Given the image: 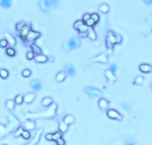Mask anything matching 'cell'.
<instances>
[{
    "label": "cell",
    "mask_w": 152,
    "mask_h": 145,
    "mask_svg": "<svg viewBox=\"0 0 152 145\" xmlns=\"http://www.w3.org/2000/svg\"><path fill=\"white\" fill-rule=\"evenodd\" d=\"M56 112H57V105L54 102L48 111L38 112V113H30V112H26L25 115L28 117L30 120H34V119H36V118H52V117H55Z\"/></svg>",
    "instance_id": "cell-1"
},
{
    "label": "cell",
    "mask_w": 152,
    "mask_h": 145,
    "mask_svg": "<svg viewBox=\"0 0 152 145\" xmlns=\"http://www.w3.org/2000/svg\"><path fill=\"white\" fill-rule=\"evenodd\" d=\"M7 120H9V132H13V133H14L16 131L22 126L20 121L18 120V118H16L13 114H9L7 115Z\"/></svg>",
    "instance_id": "cell-2"
},
{
    "label": "cell",
    "mask_w": 152,
    "mask_h": 145,
    "mask_svg": "<svg viewBox=\"0 0 152 145\" xmlns=\"http://www.w3.org/2000/svg\"><path fill=\"white\" fill-rule=\"evenodd\" d=\"M121 41H122L121 36L115 35L113 31H108L107 37H106V44H111V45H113L114 47L115 44H120Z\"/></svg>",
    "instance_id": "cell-3"
},
{
    "label": "cell",
    "mask_w": 152,
    "mask_h": 145,
    "mask_svg": "<svg viewBox=\"0 0 152 145\" xmlns=\"http://www.w3.org/2000/svg\"><path fill=\"white\" fill-rule=\"evenodd\" d=\"M80 47H81V41H80V38H77V37L71 38L70 41L64 43L65 50H70V49L72 50V49H77V48H80Z\"/></svg>",
    "instance_id": "cell-4"
},
{
    "label": "cell",
    "mask_w": 152,
    "mask_h": 145,
    "mask_svg": "<svg viewBox=\"0 0 152 145\" xmlns=\"http://www.w3.org/2000/svg\"><path fill=\"white\" fill-rule=\"evenodd\" d=\"M86 94L89 96H96V98H101L102 96V92L100 89H96L94 87H86L84 88Z\"/></svg>",
    "instance_id": "cell-5"
},
{
    "label": "cell",
    "mask_w": 152,
    "mask_h": 145,
    "mask_svg": "<svg viewBox=\"0 0 152 145\" xmlns=\"http://www.w3.org/2000/svg\"><path fill=\"white\" fill-rule=\"evenodd\" d=\"M107 117L109 119H114V120H122V115L119 113L116 109H107Z\"/></svg>",
    "instance_id": "cell-6"
},
{
    "label": "cell",
    "mask_w": 152,
    "mask_h": 145,
    "mask_svg": "<svg viewBox=\"0 0 152 145\" xmlns=\"http://www.w3.org/2000/svg\"><path fill=\"white\" fill-rule=\"evenodd\" d=\"M22 127H23V130H25V131H30V130H35L36 129V123L34 121V120H30V119H26L24 123H23V125H22Z\"/></svg>",
    "instance_id": "cell-7"
},
{
    "label": "cell",
    "mask_w": 152,
    "mask_h": 145,
    "mask_svg": "<svg viewBox=\"0 0 152 145\" xmlns=\"http://www.w3.org/2000/svg\"><path fill=\"white\" fill-rule=\"evenodd\" d=\"M41 37V32H38V31H30L29 32V35H28V37H26V39L25 41L26 42H35L37 38H39Z\"/></svg>",
    "instance_id": "cell-8"
},
{
    "label": "cell",
    "mask_w": 152,
    "mask_h": 145,
    "mask_svg": "<svg viewBox=\"0 0 152 145\" xmlns=\"http://www.w3.org/2000/svg\"><path fill=\"white\" fill-rule=\"evenodd\" d=\"M93 62H96V63H102V64H106L108 62V57L106 54H100L93 58Z\"/></svg>",
    "instance_id": "cell-9"
},
{
    "label": "cell",
    "mask_w": 152,
    "mask_h": 145,
    "mask_svg": "<svg viewBox=\"0 0 152 145\" xmlns=\"http://www.w3.org/2000/svg\"><path fill=\"white\" fill-rule=\"evenodd\" d=\"M30 31H31V26L28 25V24H26L24 28H23L20 31H19V36H20V38L23 39V41H25V39H26V37H28V35H29Z\"/></svg>",
    "instance_id": "cell-10"
},
{
    "label": "cell",
    "mask_w": 152,
    "mask_h": 145,
    "mask_svg": "<svg viewBox=\"0 0 152 145\" xmlns=\"http://www.w3.org/2000/svg\"><path fill=\"white\" fill-rule=\"evenodd\" d=\"M97 106H99V108H100V109L108 108L109 100H108V99H105V98H100V99H99V101H97Z\"/></svg>",
    "instance_id": "cell-11"
},
{
    "label": "cell",
    "mask_w": 152,
    "mask_h": 145,
    "mask_svg": "<svg viewBox=\"0 0 152 145\" xmlns=\"http://www.w3.org/2000/svg\"><path fill=\"white\" fill-rule=\"evenodd\" d=\"M42 133H43V130H37V132H36V134H35V138H34V139H32L30 143L25 144V145H36V144H38L39 140H41Z\"/></svg>",
    "instance_id": "cell-12"
},
{
    "label": "cell",
    "mask_w": 152,
    "mask_h": 145,
    "mask_svg": "<svg viewBox=\"0 0 152 145\" xmlns=\"http://www.w3.org/2000/svg\"><path fill=\"white\" fill-rule=\"evenodd\" d=\"M5 39H6V41H7V43L11 45L12 48H13V47H14V45L17 44V41H16V38L13 37V36L10 34V32H5Z\"/></svg>",
    "instance_id": "cell-13"
},
{
    "label": "cell",
    "mask_w": 152,
    "mask_h": 145,
    "mask_svg": "<svg viewBox=\"0 0 152 145\" xmlns=\"http://www.w3.org/2000/svg\"><path fill=\"white\" fill-rule=\"evenodd\" d=\"M105 76H106V78H107V81L111 82V83H114L116 81V76L114 75V72H112L111 70H106Z\"/></svg>",
    "instance_id": "cell-14"
},
{
    "label": "cell",
    "mask_w": 152,
    "mask_h": 145,
    "mask_svg": "<svg viewBox=\"0 0 152 145\" xmlns=\"http://www.w3.org/2000/svg\"><path fill=\"white\" fill-rule=\"evenodd\" d=\"M23 99H24V102H25V103H31V102L35 101L36 94H35V93H28V94H25V95L23 96Z\"/></svg>",
    "instance_id": "cell-15"
},
{
    "label": "cell",
    "mask_w": 152,
    "mask_h": 145,
    "mask_svg": "<svg viewBox=\"0 0 152 145\" xmlns=\"http://www.w3.org/2000/svg\"><path fill=\"white\" fill-rule=\"evenodd\" d=\"M139 70L141 72H145V74H147V72H152V65L146 64V63H143V64L139 65Z\"/></svg>",
    "instance_id": "cell-16"
},
{
    "label": "cell",
    "mask_w": 152,
    "mask_h": 145,
    "mask_svg": "<svg viewBox=\"0 0 152 145\" xmlns=\"http://www.w3.org/2000/svg\"><path fill=\"white\" fill-rule=\"evenodd\" d=\"M64 72H65V74H68V75H70V76H75V74H76L75 68L72 67L70 63L65 64V71H64Z\"/></svg>",
    "instance_id": "cell-17"
},
{
    "label": "cell",
    "mask_w": 152,
    "mask_h": 145,
    "mask_svg": "<svg viewBox=\"0 0 152 145\" xmlns=\"http://www.w3.org/2000/svg\"><path fill=\"white\" fill-rule=\"evenodd\" d=\"M48 56H45V55H43V54H41V55H35V61L37 62V63H45V62H48Z\"/></svg>",
    "instance_id": "cell-18"
},
{
    "label": "cell",
    "mask_w": 152,
    "mask_h": 145,
    "mask_svg": "<svg viewBox=\"0 0 152 145\" xmlns=\"http://www.w3.org/2000/svg\"><path fill=\"white\" fill-rule=\"evenodd\" d=\"M42 81L41 80H34L31 82V87L34 88L35 90H41L42 89Z\"/></svg>",
    "instance_id": "cell-19"
},
{
    "label": "cell",
    "mask_w": 152,
    "mask_h": 145,
    "mask_svg": "<svg viewBox=\"0 0 152 145\" xmlns=\"http://www.w3.org/2000/svg\"><path fill=\"white\" fill-rule=\"evenodd\" d=\"M63 123H64V124H67L68 126H69V125H71V124H74V123H75V118L72 117L71 114H67V115H65V117L63 118Z\"/></svg>",
    "instance_id": "cell-20"
},
{
    "label": "cell",
    "mask_w": 152,
    "mask_h": 145,
    "mask_svg": "<svg viewBox=\"0 0 152 145\" xmlns=\"http://www.w3.org/2000/svg\"><path fill=\"white\" fill-rule=\"evenodd\" d=\"M52 103H54V101H52V98H50V96L42 99V106H44V107H50Z\"/></svg>",
    "instance_id": "cell-21"
},
{
    "label": "cell",
    "mask_w": 152,
    "mask_h": 145,
    "mask_svg": "<svg viewBox=\"0 0 152 145\" xmlns=\"http://www.w3.org/2000/svg\"><path fill=\"white\" fill-rule=\"evenodd\" d=\"M87 37H88V38H90L93 42H95V41H96L97 36H96V32L94 31V29H91V28H89V29H88V31H87Z\"/></svg>",
    "instance_id": "cell-22"
},
{
    "label": "cell",
    "mask_w": 152,
    "mask_h": 145,
    "mask_svg": "<svg viewBox=\"0 0 152 145\" xmlns=\"http://www.w3.org/2000/svg\"><path fill=\"white\" fill-rule=\"evenodd\" d=\"M30 47H31V49H32V52H34L35 55H36V54H37V55H41V54H42V50H41V48H39L36 43H31V44H30Z\"/></svg>",
    "instance_id": "cell-23"
},
{
    "label": "cell",
    "mask_w": 152,
    "mask_h": 145,
    "mask_svg": "<svg viewBox=\"0 0 152 145\" xmlns=\"http://www.w3.org/2000/svg\"><path fill=\"white\" fill-rule=\"evenodd\" d=\"M65 76H67V74H65L64 71L57 72V75H56V81H57V82H63V81L65 80Z\"/></svg>",
    "instance_id": "cell-24"
},
{
    "label": "cell",
    "mask_w": 152,
    "mask_h": 145,
    "mask_svg": "<svg viewBox=\"0 0 152 145\" xmlns=\"http://www.w3.org/2000/svg\"><path fill=\"white\" fill-rule=\"evenodd\" d=\"M7 133H9V129H6L4 124H0V138L5 137Z\"/></svg>",
    "instance_id": "cell-25"
},
{
    "label": "cell",
    "mask_w": 152,
    "mask_h": 145,
    "mask_svg": "<svg viewBox=\"0 0 152 145\" xmlns=\"http://www.w3.org/2000/svg\"><path fill=\"white\" fill-rule=\"evenodd\" d=\"M99 10L101 13H108L109 12V5L108 4H101L99 6Z\"/></svg>",
    "instance_id": "cell-26"
},
{
    "label": "cell",
    "mask_w": 152,
    "mask_h": 145,
    "mask_svg": "<svg viewBox=\"0 0 152 145\" xmlns=\"http://www.w3.org/2000/svg\"><path fill=\"white\" fill-rule=\"evenodd\" d=\"M43 4L47 6V9L49 10L51 6H56L58 4V1H57V0H54V1H51V0H45V1H43Z\"/></svg>",
    "instance_id": "cell-27"
},
{
    "label": "cell",
    "mask_w": 152,
    "mask_h": 145,
    "mask_svg": "<svg viewBox=\"0 0 152 145\" xmlns=\"http://www.w3.org/2000/svg\"><path fill=\"white\" fill-rule=\"evenodd\" d=\"M6 108H9L10 111H12V109H14V107H16V103H14V100H12V99H10V100H7L6 101Z\"/></svg>",
    "instance_id": "cell-28"
},
{
    "label": "cell",
    "mask_w": 152,
    "mask_h": 145,
    "mask_svg": "<svg viewBox=\"0 0 152 145\" xmlns=\"http://www.w3.org/2000/svg\"><path fill=\"white\" fill-rule=\"evenodd\" d=\"M67 131H68V125L64 124L63 121H61V123H59V132L63 134V133L67 132Z\"/></svg>",
    "instance_id": "cell-29"
},
{
    "label": "cell",
    "mask_w": 152,
    "mask_h": 145,
    "mask_svg": "<svg viewBox=\"0 0 152 145\" xmlns=\"http://www.w3.org/2000/svg\"><path fill=\"white\" fill-rule=\"evenodd\" d=\"M11 5H12L11 0H1V1H0V6H1V7H5V9L11 7Z\"/></svg>",
    "instance_id": "cell-30"
},
{
    "label": "cell",
    "mask_w": 152,
    "mask_h": 145,
    "mask_svg": "<svg viewBox=\"0 0 152 145\" xmlns=\"http://www.w3.org/2000/svg\"><path fill=\"white\" fill-rule=\"evenodd\" d=\"M6 54H7L9 56H16L17 51L14 50V48H12V47H7V48H6Z\"/></svg>",
    "instance_id": "cell-31"
},
{
    "label": "cell",
    "mask_w": 152,
    "mask_h": 145,
    "mask_svg": "<svg viewBox=\"0 0 152 145\" xmlns=\"http://www.w3.org/2000/svg\"><path fill=\"white\" fill-rule=\"evenodd\" d=\"M90 19L91 20H94L96 24L100 22V16L97 14V13H90Z\"/></svg>",
    "instance_id": "cell-32"
},
{
    "label": "cell",
    "mask_w": 152,
    "mask_h": 145,
    "mask_svg": "<svg viewBox=\"0 0 152 145\" xmlns=\"http://www.w3.org/2000/svg\"><path fill=\"white\" fill-rule=\"evenodd\" d=\"M23 102H24V99H23V96L18 94V95L14 98V103H16V105H22Z\"/></svg>",
    "instance_id": "cell-33"
},
{
    "label": "cell",
    "mask_w": 152,
    "mask_h": 145,
    "mask_svg": "<svg viewBox=\"0 0 152 145\" xmlns=\"http://www.w3.org/2000/svg\"><path fill=\"white\" fill-rule=\"evenodd\" d=\"M22 137L24 138V139H28V140H29L32 136H31V133H30V131H25V130H23V132H22Z\"/></svg>",
    "instance_id": "cell-34"
},
{
    "label": "cell",
    "mask_w": 152,
    "mask_h": 145,
    "mask_svg": "<svg viewBox=\"0 0 152 145\" xmlns=\"http://www.w3.org/2000/svg\"><path fill=\"white\" fill-rule=\"evenodd\" d=\"M0 77H1V78H7L9 77V70L0 69Z\"/></svg>",
    "instance_id": "cell-35"
},
{
    "label": "cell",
    "mask_w": 152,
    "mask_h": 145,
    "mask_svg": "<svg viewBox=\"0 0 152 145\" xmlns=\"http://www.w3.org/2000/svg\"><path fill=\"white\" fill-rule=\"evenodd\" d=\"M144 83V77L143 76H137L136 80H134V84H138V86H141Z\"/></svg>",
    "instance_id": "cell-36"
},
{
    "label": "cell",
    "mask_w": 152,
    "mask_h": 145,
    "mask_svg": "<svg viewBox=\"0 0 152 145\" xmlns=\"http://www.w3.org/2000/svg\"><path fill=\"white\" fill-rule=\"evenodd\" d=\"M83 25H84V23H83L82 20H76V22L74 23V29L78 31V29H80L81 26H83Z\"/></svg>",
    "instance_id": "cell-37"
},
{
    "label": "cell",
    "mask_w": 152,
    "mask_h": 145,
    "mask_svg": "<svg viewBox=\"0 0 152 145\" xmlns=\"http://www.w3.org/2000/svg\"><path fill=\"white\" fill-rule=\"evenodd\" d=\"M84 25H86V26H87V28H91V29H93V28H94V26L96 25V23H95L94 20H91V19H89V20H87V22H86V23H84Z\"/></svg>",
    "instance_id": "cell-38"
},
{
    "label": "cell",
    "mask_w": 152,
    "mask_h": 145,
    "mask_svg": "<svg viewBox=\"0 0 152 145\" xmlns=\"http://www.w3.org/2000/svg\"><path fill=\"white\" fill-rule=\"evenodd\" d=\"M22 76L23 77H30L31 76V70L30 69H24L22 71Z\"/></svg>",
    "instance_id": "cell-39"
},
{
    "label": "cell",
    "mask_w": 152,
    "mask_h": 145,
    "mask_svg": "<svg viewBox=\"0 0 152 145\" xmlns=\"http://www.w3.org/2000/svg\"><path fill=\"white\" fill-rule=\"evenodd\" d=\"M25 25H26V23H24V22H19V23H18L17 25H16V30H17V31L19 32V31H20V30H22V29L24 28Z\"/></svg>",
    "instance_id": "cell-40"
},
{
    "label": "cell",
    "mask_w": 152,
    "mask_h": 145,
    "mask_svg": "<svg viewBox=\"0 0 152 145\" xmlns=\"http://www.w3.org/2000/svg\"><path fill=\"white\" fill-rule=\"evenodd\" d=\"M59 138H62V133L59 132H55V133H52V140H57V139H59Z\"/></svg>",
    "instance_id": "cell-41"
},
{
    "label": "cell",
    "mask_w": 152,
    "mask_h": 145,
    "mask_svg": "<svg viewBox=\"0 0 152 145\" xmlns=\"http://www.w3.org/2000/svg\"><path fill=\"white\" fill-rule=\"evenodd\" d=\"M0 47H1V48H5V49L9 47V43H7V41H6L5 38L0 39Z\"/></svg>",
    "instance_id": "cell-42"
},
{
    "label": "cell",
    "mask_w": 152,
    "mask_h": 145,
    "mask_svg": "<svg viewBox=\"0 0 152 145\" xmlns=\"http://www.w3.org/2000/svg\"><path fill=\"white\" fill-rule=\"evenodd\" d=\"M26 58H28V60H34V58H35V54L32 51H28V54H26Z\"/></svg>",
    "instance_id": "cell-43"
},
{
    "label": "cell",
    "mask_w": 152,
    "mask_h": 145,
    "mask_svg": "<svg viewBox=\"0 0 152 145\" xmlns=\"http://www.w3.org/2000/svg\"><path fill=\"white\" fill-rule=\"evenodd\" d=\"M89 19H90V13H84V14H83V18H82V22L86 23L87 20H89Z\"/></svg>",
    "instance_id": "cell-44"
},
{
    "label": "cell",
    "mask_w": 152,
    "mask_h": 145,
    "mask_svg": "<svg viewBox=\"0 0 152 145\" xmlns=\"http://www.w3.org/2000/svg\"><path fill=\"white\" fill-rule=\"evenodd\" d=\"M22 132H23V127L20 126V127H19L17 131H16V132H14V137H18V136H22Z\"/></svg>",
    "instance_id": "cell-45"
},
{
    "label": "cell",
    "mask_w": 152,
    "mask_h": 145,
    "mask_svg": "<svg viewBox=\"0 0 152 145\" xmlns=\"http://www.w3.org/2000/svg\"><path fill=\"white\" fill-rule=\"evenodd\" d=\"M56 145H65V140L63 138H59V139L56 140Z\"/></svg>",
    "instance_id": "cell-46"
},
{
    "label": "cell",
    "mask_w": 152,
    "mask_h": 145,
    "mask_svg": "<svg viewBox=\"0 0 152 145\" xmlns=\"http://www.w3.org/2000/svg\"><path fill=\"white\" fill-rule=\"evenodd\" d=\"M125 145H138L133 139H128V140H126V143H125Z\"/></svg>",
    "instance_id": "cell-47"
},
{
    "label": "cell",
    "mask_w": 152,
    "mask_h": 145,
    "mask_svg": "<svg viewBox=\"0 0 152 145\" xmlns=\"http://www.w3.org/2000/svg\"><path fill=\"white\" fill-rule=\"evenodd\" d=\"M108 70H111L112 72H114V71L116 70V64H112L111 67H109V69H108Z\"/></svg>",
    "instance_id": "cell-48"
},
{
    "label": "cell",
    "mask_w": 152,
    "mask_h": 145,
    "mask_svg": "<svg viewBox=\"0 0 152 145\" xmlns=\"http://www.w3.org/2000/svg\"><path fill=\"white\" fill-rule=\"evenodd\" d=\"M39 6H41V9H42V10H44L45 12H47V11H48V9H47V6H45V5L43 4V1H41V3H39Z\"/></svg>",
    "instance_id": "cell-49"
},
{
    "label": "cell",
    "mask_w": 152,
    "mask_h": 145,
    "mask_svg": "<svg viewBox=\"0 0 152 145\" xmlns=\"http://www.w3.org/2000/svg\"><path fill=\"white\" fill-rule=\"evenodd\" d=\"M45 139L47 140H52V133H48L47 136H45Z\"/></svg>",
    "instance_id": "cell-50"
},
{
    "label": "cell",
    "mask_w": 152,
    "mask_h": 145,
    "mask_svg": "<svg viewBox=\"0 0 152 145\" xmlns=\"http://www.w3.org/2000/svg\"><path fill=\"white\" fill-rule=\"evenodd\" d=\"M121 106H122L125 109H130V105H127V103H122Z\"/></svg>",
    "instance_id": "cell-51"
},
{
    "label": "cell",
    "mask_w": 152,
    "mask_h": 145,
    "mask_svg": "<svg viewBox=\"0 0 152 145\" xmlns=\"http://www.w3.org/2000/svg\"><path fill=\"white\" fill-rule=\"evenodd\" d=\"M144 3H145V4H147V5H150V4L152 3V0H145Z\"/></svg>",
    "instance_id": "cell-52"
},
{
    "label": "cell",
    "mask_w": 152,
    "mask_h": 145,
    "mask_svg": "<svg viewBox=\"0 0 152 145\" xmlns=\"http://www.w3.org/2000/svg\"><path fill=\"white\" fill-rule=\"evenodd\" d=\"M151 89H152V84H151Z\"/></svg>",
    "instance_id": "cell-53"
},
{
    "label": "cell",
    "mask_w": 152,
    "mask_h": 145,
    "mask_svg": "<svg viewBox=\"0 0 152 145\" xmlns=\"http://www.w3.org/2000/svg\"><path fill=\"white\" fill-rule=\"evenodd\" d=\"M4 145H5V144H4Z\"/></svg>",
    "instance_id": "cell-54"
}]
</instances>
